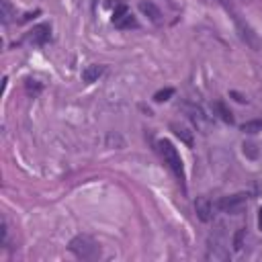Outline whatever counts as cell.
Here are the masks:
<instances>
[{
    "instance_id": "obj_16",
    "label": "cell",
    "mask_w": 262,
    "mask_h": 262,
    "mask_svg": "<svg viewBox=\"0 0 262 262\" xmlns=\"http://www.w3.org/2000/svg\"><path fill=\"white\" fill-rule=\"evenodd\" d=\"M217 2H219V4H221V6H223V8H225V10L231 14V16H233V14H237V10L233 8V4H231L229 0H217Z\"/></svg>"
},
{
    "instance_id": "obj_4",
    "label": "cell",
    "mask_w": 262,
    "mask_h": 262,
    "mask_svg": "<svg viewBox=\"0 0 262 262\" xmlns=\"http://www.w3.org/2000/svg\"><path fill=\"white\" fill-rule=\"evenodd\" d=\"M246 201H248V194H244V192H237V194H231V196H223L217 203V209H221L223 213H229V215H237L246 207Z\"/></svg>"
},
{
    "instance_id": "obj_15",
    "label": "cell",
    "mask_w": 262,
    "mask_h": 262,
    "mask_svg": "<svg viewBox=\"0 0 262 262\" xmlns=\"http://www.w3.org/2000/svg\"><path fill=\"white\" fill-rule=\"evenodd\" d=\"M244 154H248L250 158H256V156H258L256 145H254V143H244Z\"/></svg>"
},
{
    "instance_id": "obj_1",
    "label": "cell",
    "mask_w": 262,
    "mask_h": 262,
    "mask_svg": "<svg viewBox=\"0 0 262 262\" xmlns=\"http://www.w3.org/2000/svg\"><path fill=\"white\" fill-rule=\"evenodd\" d=\"M158 151H160V156L164 158V164H168V168L172 170V174L178 178V182H180L182 188H184V180H186L184 164H182V158H180L178 149L174 147V143H172L170 139H160V141H158Z\"/></svg>"
},
{
    "instance_id": "obj_6",
    "label": "cell",
    "mask_w": 262,
    "mask_h": 262,
    "mask_svg": "<svg viewBox=\"0 0 262 262\" xmlns=\"http://www.w3.org/2000/svg\"><path fill=\"white\" fill-rule=\"evenodd\" d=\"M139 10H141V12H143V14H145L154 25H162V23H164L162 10H160L154 2H145V0H143V2H139Z\"/></svg>"
},
{
    "instance_id": "obj_5",
    "label": "cell",
    "mask_w": 262,
    "mask_h": 262,
    "mask_svg": "<svg viewBox=\"0 0 262 262\" xmlns=\"http://www.w3.org/2000/svg\"><path fill=\"white\" fill-rule=\"evenodd\" d=\"M194 211H196V217L201 219V221H211V217H213V203L209 201V196H199L196 201H194Z\"/></svg>"
},
{
    "instance_id": "obj_10",
    "label": "cell",
    "mask_w": 262,
    "mask_h": 262,
    "mask_svg": "<svg viewBox=\"0 0 262 262\" xmlns=\"http://www.w3.org/2000/svg\"><path fill=\"white\" fill-rule=\"evenodd\" d=\"M213 106H215V111L219 113V117H221V119H223L225 123H233V117H231V111H229V108H227V106H225L223 102H215Z\"/></svg>"
},
{
    "instance_id": "obj_8",
    "label": "cell",
    "mask_w": 262,
    "mask_h": 262,
    "mask_svg": "<svg viewBox=\"0 0 262 262\" xmlns=\"http://www.w3.org/2000/svg\"><path fill=\"white\" fill-rule=\"evenodd\" d=\"M102 72H104V66H100V63L86 66V68L82 70V80H84V82H96V80L102 76Z\"/></svg>"
},
{
    "instance_id": "obj_13",
    "label": "cell",
    "mask_w": 262,
    "mask_h": 262,
    "mask_svg": "<svg viewBox=\"0 0 262 262\" xmlns=\"http://www.w3.org/2000/svg\"><path fill=\"white\" fill-rule=\"evenodd\" d=\"M172 94H174V88H166V90H160V92H156L154 100H156V102H164V100H168Z\"/></svg>"
},
{
    "instance_id": "obj_14",
    "label": "cell",
    "mask_w": 262,
    "mask_h": 262,
    "mask_svg": "<svg viewBox=\"0 0 262 262\" xmlns=\"http://www.w3.org/2000/svg\"><path fill=\"white\" fill-rule=\"evenodd\" d=\"M244 235H246V229H239L235 233V237H233V248L235 250H242L244 248Z\"/></svg>"
},
{
    "instance_id": "obj_3",
    "label": "cell",
    "mask_w": 262,
    "mask_h": 262,
    "mask_svg": "<svg viewBox=\"0 0 262 262\" xmlns=\"http://www.w3.org/2000/svg\"><path fill=\"white\" fill-rule=\"evenodd\" d=\"M113 25L117 29H137V20L133 16V12L125 6V4H117L115 12H113Z\"/></svg>"
},
{
    "instance_id": "obj_11",
    "label": "cell",
    "mask_w": 262,
    "mask_h": 262,
    "mask_svg": "<svg viewBox=\"0 0 262 262\" xmlns=\"http://www.w3.org/2000/svg\"><path fill=\"white\" fill-rule=\"evenodd\" d=\"M242 131H244V133H256V131H262V121H250V123H244V125H242Z\"/></svg>"
},
{
    "instance_id": "obj_17",
    "label": "cell",
    "mask_w": 262,
    "mask_h": 262,
    "mask_svg": "<svg viewBox=\"0 0 262 262\" xmlns=\"http://www.w3.org/2000/svg\"><path fill=\"white\" fill-rule=\"evenodd\" d=\"M258 227L262 229V207H260V211H258Z\"/></svg>"
},
{
    "instance_id": "obj_12",
    "label": "cell",
    "mask_w": 262,
    "mask_h": 262,
    "mask_svg": "<svg viewBox=\"0 0 262 262\" xmlns=\"http://www.w3.org/2000/svg\"><path fill=\"white\" fill-rule=\"evenodd\" d=\"M172 129H174V133L180 137V139H184V143H192V137H190V133L186 131V129H182V127H178V125H172Z\"/></svg>"
},
{
    "instance_id": "obj_2",
    "label": "cell",
    "mask_w": 262,
    "mask_h": 262,
    "mask_svg": "<svg viewBox=\"0 0 262 262\" xmlns=\"http://www.w3.org/2000/svg\"><path fill=\"white\" fill-rule=\"evenodd\" d=\"M70 252L80 260H96L100 256V246L90 235H76L70 242Z\"/></svg>"
},
{
    "instance_id": "obj_9",
    "label": "cell",
    "mask_w": 262,
    "mask_h": 262,
    "mask_svg": "<svg viewBox=\"0 0 262 262\" xmlns=\"http://www.w3.org/2000/svg\"><path fill=\"white\" fill-rule=\"evenodd\" d=\"M0 16H2V23L4 25H8L12 20V16H16V10L12 8V4L8 0H2V14Z\"/></svg>"
},
{
    "instance_id": "obj_7",
    "label": "cell",
    "mask_w": 262,
    "mask_h": 262,
    "mask_svg": "<svg viewBox=\"0 0 262 262\" xmlns=\"http://www.w3.org/2000/svg\"><path fill=\"white\" fill-rule=\"evenodd\" d=\"M49 37H51V27H49V25H39V27H35V29L31 31L29 41H31V43H37V45H43V43L49 41Z\"/></svg>"
},
{
    "instance_id": "obj_18",
    "label": "cell",
    "mask_w": 262,
    "mask_h": 262,
    "mask_svg": "<svg viewBox=\"0 0 262 262\" xmlns=\"http://www.w3.org/2000/svg\"><path fill=\"white\" fill-rule=\"evenodd\" d=\"M239 2H250V0H239Z\"/></svg>"
}]
</instances>
